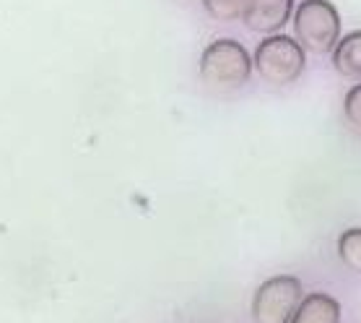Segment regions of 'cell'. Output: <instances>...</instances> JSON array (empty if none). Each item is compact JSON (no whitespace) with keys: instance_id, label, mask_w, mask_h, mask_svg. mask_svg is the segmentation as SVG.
<instances>
[{"instance_id":"ba28073f","label":"cell","mask_w":361,"mask_h":323,"mask_svg":"<svg viewBox=\"0 0 361 323\" xmlns=\"http://www.w3.org/2000/svg\"><path fill=\"white\" fill-rule=\"evenodd\" d=\"M338 256H341L343 266L361 274V227H351V230L341 233V237H338Z\"/></svg>"},{"instance_id":"9c48e42d","label":"cell","mask_w":361,"mask_h":323,"mask_svg":"<svg viewBox=\"0 0 361 323\" xmlns=\"http://www.w3.org/2000/svg\"><path fill=\"white\" fill-rule=\"evenodd\" d=\"M203 6L216 21H237L245 16L247 0H203Z\"/></svg>"},{"instance_id":"277c9868","label":"cell","mask_w":361,"mask_h":323,"mask_svg":"<svg viewBox=\"0 0 361 323\" xmlns=\"http://www.w3.org/2000/svg\"><path fill=\"white\" fill-rule=\"evenodd\" d=\"M302 298V282L291 274H279L257 287L252 298V318L257 323H288Z\"/></svg>"},{"instance_id":"30bf717a","label":"cell","mask_w":361,"mask_h":323,"mask_svg":"<svg viewBox=\"0 0 361 323\" xmlns=\"http://www.w3.org/2000/svg\"><path fill=\"white\" fill-rule=\"evenodd\" d=\"M343 112H345V117H348V123L361 128V83H356V86L348 89V94H345V100H343Z\"/></svg>"},{"instance_id":"5b68a950","label":"cell","mask_w":361,"mask_h":323,"mask_svg":"<svg viewBox=\"0 0 361 323\" xmlns=\"http://www.w3.org/2000/svg\"><path fill=\"white\" fill-rule=\"evenodd\" d=\"M294 13V0H247L245 26L257 34H279Z\"/></svg>"},{"instance_id":"7a4b0ae2","label":"cell","mask_w":361,"mask_h":323,"mask_svg":"<svg viewBox=\"0 0 361 323\" xmlns=\"http://www.w3.org/2000/svg\"><path fill=\"white\" fill-rule=\"evenodd\" d=\"M250 74H252V58L237 40H216L203 50L200 76L216 89L245 86Z\"/></svg>"},{"instance_id":"6da1fadb","label":"cell","mask_w":361,"mask_h":323,"mask_svg":"<svg viewBox=\"0 0 361 323\" xmlns=\"http://www.w3.org/2000/svg\"><path fill=\"white\" fill-rule=\"evenodd\" d=\"M294 34L302 50L330 52L341 40V16L328 0H302L294 11Z\"/></svg>"},{"instance_id":"52a82bcc","label":"cell","mask_w":361,"mask_h":323,"mask_svg":"<svg viewBox=\"0 0 361 323\" xmlns=\"http://www.w3.org/2000/svg\"><path fill=\"white\" fill-rule=\"evenodd\" d=\"M333 66L345 78H361V32H351L338 40L333 47Z\"/></svg>"},{"instance_id":"8992f818","label":"cell","mask_w":361,"mask_h":323,"mask_svg":"<svg viewBox=\"0 0 361 323\" xmlns=\"http://www.w3.org/2000/svg\"><path fill=\"white\" fill-rule=\"evenodd\" d=\"M288 323H341V303L325 292L307 295Z\"/></svg>"},{"instance_id":"3957f363","label":"cell","mask_w":361,"mask_h":323,"mask_svg":"<svg viewBox=\"0 0 361 323\" xmlns=\"http://www.w3.org/2000/svg\"><path fill=\"white\" fill-rule=\"evenodd\" d=\"M304 50L294 37L286 34H271L265 37L252 55L255 71L263 76L268 83L283 86V83L296 81L304 71Z\"/></svg>"}]
</instances>
